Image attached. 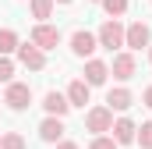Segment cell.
<instances>
[{
  "mask_svg": "<svg viewBox=\"0 0 152 149\" xmlns=\"http://www.w3.org/2000/svg\"><path fill=\"white\" fill-rule=\"evenodd\" d=\"M152 43V32L145 21H131L127 29H124V46H131V50H149Z\"/></svg>",
  "mask_w": 152,
  "mask_h": 149,
  "instance_id": "obj_1",
  "label": "cell"
},
{
  "mask_svg": "<svg viewBox=\"0 0 152 149\" xmlns=\"http://www.w3.org/2000/svg\"><path fill=\"white\" fill-rule=\"evenodd\" d=\"M85 128L96 131V135L110 131V128H113V110H110V107H92V110L85 114Z\"/></svg>",
  "mask_w": 152,
  "mask_h": 149,
  "instance_id": "obj_2",
  "label": "cell"
},
{
  "mask_svg": "<svg viewBox=\"0 0 152 149\" xmlns=\"http://www.w3.org/2000/svg\"><path fill=\"white\" fill-rule=\"evenodd\" d=\"M96 39H99V46H106V50H117V46H124V25L117 21V18H110L99 32H96Z\"/></svg>",
  "mask_w": 152,
  "mask_h": 149,
  "instance_id": "obj_3",
  "label": "cell"
},
{
  "mask_svg": "<svg viewBox=\"0 0 152 149\" xmlns=\"http://www.w3.org/2000/svg\"><path fill=\"white\" fill-rule=\"evenodd\" d=\"M4 103H7L11 110H25V107L32 103V89H28L25 82H11V85H7V96H4Z\"/></svg>",
  "mask_w": 152,
  "mask_h": 149,
  "instance_id": "obj_4",
  "label": "cell"
},
{
  "mask_svg": "<svg viewBox=\"0 0 152 149\" xmlns=\"http://www.w3.org/2000/svg\"><path fill=\"white\" fill-rule=\"evenodd\" d=\"M18 60L32 71H42L46 68V50H39L36 43H25V46H18Z\"/></svg>",
  "mask_w": 152,
  "mask_h": 149,
  "instance_id": "obj_5",
  "label": "cell"
},
{
  "mask_svg": "<svg viewBox=\"0 0 152 149\" xmlns=\"http://www.w3.org/2000/svg\"><path fill=\"white\" fill-rule=\"evenodd\" d=\"M32 43H36L39 50H53V46L60 43V29H53V25L39 21L36 29H32Z\"/></svg>",
  "mask_w": 152,
  "mask_h": 149,
  "instance_id": "obj_6",
  "label": "cell"
},
{
  "mask_svg": "<svg viewBox=\"0 0 152 149\" xmlns=\"http://www.w3.org/2000/svg\"><path fill=\"white\" fill-rule=\"evenodd\" d=\"M96 46H99V39L92 36V32H85V29H78L75 36H71V53L75 57H92Z\"/></svg>",
  "mask_w": 152,
  "mask_h": 149,
  "instance_id": "obj_7",
  "label": "cell"
},
{
  "mask_svg": "<svg viewBox=\"0 0 152 149\" xmlns=\"http://www.w3.org/2000/svg\"><path fill=\"white\" fill-rule=\"evenodd\" d=\"M60 135H64V121L50 114V117L39 124V139H42V142H60Z\"/></svg>",
  "mask_w": 152,
  "mask_h": 149,
  "instance_id": "obj_8",
  "label": "cell"
},
{
  "mask_svg": "<svg viewBox=\"0 0 152 149\" xmlns=\"http://www.w3.org/2000/svg\"><path fill=\"white\" fill-rule=\"evenodd\" d=\"M88 89H92V85H88L85 78H75V82L67 85V103H71V107H85V103H88Z\"/></svg>",
  "mask_w": 152,
  "mask_h": 149,
  "instance_id": "obj_9",
  "label": "cell"
},
{
  "mask_svg": "<svg viewBox=\"0 0 152 149\" xmlns=\"http://www.w3.org/2000/svg\"><path fill=\"white\" fill-rule=\"evenodd\" d=\"M113 78H120V82H127V78H134V57L131 53H117L113 57Z\"/></svg>",
  "mask_w": 152,
  "mask_h": 149,
  "instance_id": "obj_10",
  "label": "cell"
},
{
  "mask_svg": "<svg viewBox=\"0 0 152 149\" xmlns=\"http://www.w3.org/2000/svg\"><path fill=\"white\" fill-rule=\"evenodd\" d=\"M42 107H46V114H53V117H64V114L71 110L67 96H60V92H46L42 96Z\"/></svg>",
  "mask_w": 152,
  "mask_h": 149,
  "instance_id": "obj_11",
  "label": "cell"
},
{
  "mask_svg": "<svg viewBox=\"0 0 152 149\" xmlns=\"http://www.w3.org/2000/svg\"><path fill=\"white\" fill-rule=\"evenodd\" d=\"M110 131H113L117 146H127V142H134V131H138V128H134V121H127V117H120V121H117V124L110 128Z\"/></svg>",
  "mask_w": 152,
  "mask_h": 149,
  "instance_id": "obj_12",
  "label": "cell"
},
{
  "mask_svg": "<svg viewBox=\"0 0 152 149\" xmlns=\"http://www.w3.org/2000/svg\"><path fill=\"white\" fill-rule=\"evenodd\" d=\"M106 74H110V68H106L103 60H88V64H85V82H88V85H103Z\"/></svg>",
  "mask_w": 152,
  "mask_h": 149,
  "instance_id": "obj_13",
  "label": "cell"
},
{
  "mask_svg": "<svg viewBox=\"0 0 152 149\" xmlns=\"http://www.w3.org/2000/svg\"><path fill=\"white\" fill-rule=\"evenodd\" d=\"M131 103H134V96L127 89H110V96H106V107L110 110H127Z\"/></svg>",
  "mask_w": 152,
  "mask_h": 149,
  "instance_id": "obj_14",
  "label": "cell"
},
{
  "mask_svg": "<svg viewBox=\"0 0 152 149\" xmlns=\"http://www.w3.org/2000/svg\"><path fill=\"white\" fill-rule=\"evenodd\" d=\"M11 50H18V36H14V29H0V53H11Z\"/></svg>",
  "mask_w": 152,
  "mask_h": 149,
  "instance_id": "obj_15",
  "label": "cell"
},
{
  "mask_svg": "<svg viewBox=\"0 0 152 149\" xmlns=\"http://www.w3.org/2000/svg\"><path fill=\"white\" fill-rule=\"evenodd\" d=\"M50 14H53V0H32V18L46 21Z\"/></svg>",
  "mask_w": 152,
  "mask_h": 149,
  "instance_id": "obj_16",
  "label": "cell"
},
{
  "mask_svg": "<svg viewBox=\"0 0 152 149\" xmlns=\"http://www.w3.org/2000/svg\"><path fill=\"white\" fill-rule=\"evenodd\" d=\"M134 142H138L142 149H152V121H145V124L134 131Z\"/></svg>",
  "mask_w": 152,
  "mask_h": 149,
  "instance_id": "obj_17",
  "label": "cell"
},
{
  "mask_svg": "<svg viewBox=\"0 0 152 149\" xmlns=\"http://www.w3.org/2000/svg\"><path fill=\"white\" fill-rule=\"evenodd\" d=\"M0 149H25V139L18 131H7V135H0Z\"/></svg>",
  "mask_w": 152,
  "mask_h": 149,
  "instance_id": "obj_18",
  "label": "cell"
},
{
  "mask_svg": "<svg viewBox=\"0 0 152 149\" xmlns=\"http://www.w3.org/2000/svg\"><path fill=\"white\" fill-rule=\"evenodd\" d=\"M103 11H106L110 18H120V14L127 11V0H103Z\"/></svg>",
  "mask_w": 152,
  "mask_h": 149,
  "instance_id": "obj_19",
  "label": "cell"
},
{
  "mask_svg": "<svg viewBox=\"0 0 152 149\" xmlns=\"http://www.w3.org/2000/svg\"><path fill=\"white\" fill-rule=\"evenodd\" d=\"M14 78V64L7 60V53H0V82H11Z\"/></svg>",
  "mask_w": 152,
  "mask_h": 149,
  "instance_id": "obj_20",
  "label": "cell"
},
{
  "mask_svg": "<svg viewBox=\"0 0 152 149\" xmlns=\"http://www.w3.org/2000/svg\"><path fill=\"white\" fill-rule=\"evenodd\" d=\"M88 149H117V139H106V135H96Z\"/></svg>",
  "mask_w": 152,
  "mask_h": 149,
  "instance_id": "obj_21",
  "label": "cell"
},
{
  "mask_svg": "<svg viewBox=\"0 0 152 149\" xmlns=\"http://www.w3.org/2000/svg\"><path fill=\"white\" fill-rule=\"evenodd\" d=\"M145 107H149V110H152V85H149V89H145Z\"/></svg>",
  "mask_w": 152,
  "mask_h": 149,
  "instance_id": "obj_22",
  "label": "cell"
},
{
  "mask_svg": "<svg viewBox=\"0 0 152 149\" xmlns=\"http://www.w3.org/2000/svg\"><path fill=\"white\" fill-rule=\"evenodd\" d=\"M57 149H78V142H57Z\"/></svg>",
  "mask_w": 152,
  "mask_h": 149,
  "instance_id": "obj_23",
  "label": "cell"
},
{
  "mask_svg": "<svg viewBox=\"0 0 152 149\" xmlns=\"http://www.w3.org/2000/svg\"><path fill=\"white\" fill-rule=\"evenodd\" d=\"M149 64H152V43H149Z\"/></svg>",
  "mask_w": 152,
  "mask_h": 149,
  "instance_id": "obj_24",
  "label": "cell"
},
{
  "mask_svg": "<svg viewBox=\"0 0 152 149\" xmlns=\"http://www.w3.org/2000/svg\"><path fill=\"white\" fill-rule=\"evenodd\" d=\"M57 4H71V0H57Z\"/></svg>",
  "mask_w": 152,
  "mask_h": 149,
  "instance_id": "obj_25",
  "label": "cell"
}]
</instances>
